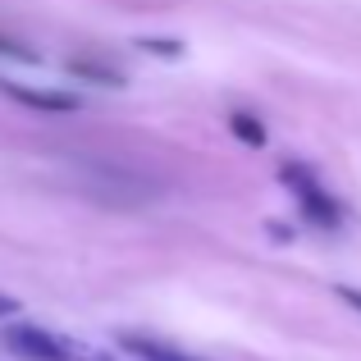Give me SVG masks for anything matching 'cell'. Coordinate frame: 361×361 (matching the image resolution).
<instances>
[{"label":"cell","instance_id":"cell-1","mask_svg":"<svg viewBox=\"0 0 361 361\" xmlns=\"http://www.w3.org/2000/svg\"><path fill=\"white\" fill-rule=\"evenodd\" d=\"M78 178H82V192H92L106 206H142V202L156 197V188H151L147 178L128 174V169H119V165H82Z\"/></svg>","mask_w":361,"mask_h":361},{"label":"cell","instance_id":"cell-2","mask_svg":"<svg viewBox=\"0 0 361 361\" xmlns=\"http://www.w3.org/2000/svg\"><path fill=\"white\" fill-rule=\"evenodd\" d=\"M0 343H5V353H14L23 361H78V348L46 325H9L0 334Z\"/></svg>","mask_w":361,"mask_h":361},{"label":"cell","instance_id":"cell-3","mask_svg":"<svg viewBox=\"0 0 361 361\" xmlns=\"http://www.w3.org/2000/svg\"><path fill=\"white\" fill-rule=\"evenodd\" d=\"M283 178H288V192L302 202V211L311 215V220L320 224V229H329V224H338V206L329 202V192H320V183H311L302 169H283Z\"/></svg>","mask_w":361,"mask_h":361},{"label":"cell","instance_id":"cell-4","mask_svg":"<svg viewBox=\"0 0 361 361\" xmlns=\"http://www.w3.org/2000/svg\"><path fill=\"white\" fill-rule=\"evenodd\" d=\"M119 348L133 353L137 361H202V357L183 353V348H169V343H160V338H142V334H119Z\"/></svg>","mask_w":361,"mask_h":361},{"label":"cell","instance_id":"cell-5","mask_svg":"<svg viewBox=\"0 0 361 361\" xmlns=\"http://www.w3.org/2000/svg\"><path fill=\"white\" fill-rule=\"evenodd\" d=\"M23 106H37V110H55V115H69V110H78V101L64 97V92H32V87H9Z\"/></svg>","mask_w":361,"mask_h":361},{"label":"cell","instance_id":"cell-6","mask_svg":"<svg viewBox=\"0 0 361 361\" xmlns=\"http://www.w3.org/2000/svg\"><path fill=\"white\" fill-rule=\"evenodd\" d=\"M229 128L238 133L247 147H261V142H265V128H261V123H256L252 115H243V110H238V115H229Z\"/></svg>","mask_w":361,"mask_h":361},{"label":"cell","instance_id":"cell-7","mask_svg":"<svg viewBox=\"0 0 361 361\" xmlns=\"http://www.w3.org/2000/svg\"><path fill=\"white\" fill-rule=\"evenodd\" d=\"M0 55H14V60H37V51H27V46H18L14 37H0Z\"/></svg>","mask_w":361,"mask_h":361},{"label":"cell","instance_id":"cell-8","mask_svg":"<svg viewBox=\"0 0 361 361\" xmlns=\"http://www.w3.org/2000/svg\"><path fill=\"white\" fill-rule=\"evenodd\" d=\"M338 298H343L353 311H361V288H338Z\"/></svg>","mask_w":361,"mask_h":361},{"label":"cell","instance_id":"cell-9","mask_svg":"<svg viewBox=\"0 0 361 361\" xmlns=\"http://www.w3.org/2000/svg\"><path fill=\"white\" fill-rule=\"evenodd\" d=\"M14 311H18V302H14V298H5V293H0V320H5V316H14Z\"/></svg>","mask_w":361,"mask_h":361}]
</instances>
